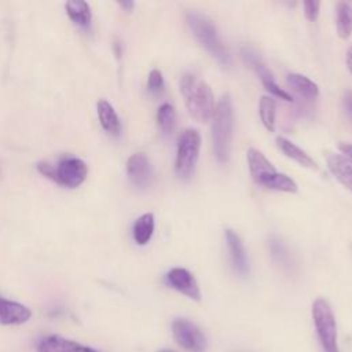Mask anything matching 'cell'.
Segmentation results:
<instances>
[{
  "label": "cell",
  "mask_w": 352,
  "mask_h": 352,
  "mask_svg": "<svg viewBox=\"0 0 352 352\" xmlns=\"http://www.w3.org/2000/svg\"><path fill=\"white\" fill-rule=\"evenodd\" d=\"M126 175L133 186L138 188H146L153 177L148 158L142 153L132 154L126 161Z\"/></svg>",
  "instance_id": "obj_11"
},
{
  "label": "cell",
  "mask_w": 352,
  "mask_h": 352,
  "mask_svg": "<svg viewBox=\"0 0 352 352\" xmlns=\"http://www.w3.org/2000/svg\"><path fill=\"white\" fill-rule=\"evenodd\" d=\"M37 170H38L43 176H45V177H48V179H51V180L55 182V177H56L55 168L51 166L50 164H47V162H40V164H37Z\"/></svg>",
  "instance_id": "obj_27"
},
{
  "label": "cell",
  "mask_w": 352,
  "mask_h": 352,
  "mask_svg": "<svg viewBox=\"0 0 352 352\" xmlns=\"http://www.w3.org/2000/svg\"><path fill=\"white\" fill-rule=\"evenodd\" d=\"M69 18L80 28H88L92 19V11L87 1L72 0L65 4Z\"/></svg>",
  "instance_id": "obj_19"
},
{
  "label": "cell",
  "mask_w": 352,
  "mask_h": 352,
  "mask_svg": "<svg viewBox=\"0 0 352 352\" xmlns=\"http://www.w3.org/2000/svg\"><path fill=\"white\" fill-rule=\"evenodd\" d=\"M157 122L164 133H172L176 125V111L170 103H162L158 107Z\"/></svg>",
  "instance_id": "obj_23"
},
{
  "label": "cell",
  "mask_w": 352,
  "mask_h": 352,
  "mask_svg": "<svg viewBox=\"0 0 352 352\" xmlns=\"http://www.w3.org/2000/svg\"><path fill=\"white\" fill-rule=\"evenodd\" d=\"M226 241H227V246L230 250V257H231V263L232 267L235 268V271L241 275H246L249 271V264H248V257H246V252L243 248V243L239 238V235L236 232H234L232 230L227 228L226 232Z\"/></svg>",
  "instance_id": "obj_13"
},
{
  "label": "cell",
  "mask_w": 352,
  "mask_h": 352,
  "mask_svg": "<svg viewBox=\"0 0 352 352\" xmlns=\"http://www.w3.org/2000/svg\"><path fill=\"white\" fill-rule=\"evenodd\" d=\"M32 318V311L12 300H7L0 296V324L11 326V324H22Z\"/></svg>",
  "instance_id": "obj_12"
},
{
  "label": "cell",
  "mask_w": 352,
  "mask_h": 352,
  "mask_svg": "<svg viewBox=\"0 0 352 352\" xmlns=\"http://www.w3.org/2000/svg\"><path fill=\"white\" fill-rule=\"evenodd\" d=\"M344 106L346 111L352 116V92H346L344 96Z\"/></svg>",
  "instance_id": "obj_29"
},
{
  "label": "cell",
  "mask_w": 352,
  "mask_h": 352,
  "mask_svg": "<svg viewBox=\"0 0 352 352\" xmlns=\"http://www.w3.org/2000/svg\"><path fill=\"white\" fill-rule=\"evenodd\" d=\"M312 319L323 352H340L337 324L333 309L326 298L318 297L312 304Z\"/></svg>",
  "instance_id": "obj_5"
},
{
  "label": "cell",
  "mask_w": 352,
  "mask_h": 352,
  "mask_svg": "<svg viewBox=\"0 0 352 352\" xmlns=\"http://www.w3.org/2000/svg\"><path fill=\"white\" fill-rule=\"evenodd\" d=\"M154 232V214L153 213H144L140 217L136 219L133 223L132 234L133 239L138 245H146Z\"/></svg>",
  "instance_id": "obj_20"
},
{
  "label": "cell",
  "mask_w": 352,
  "mask_h": 352,
  "mask_svg": "<svg viewBox=\"0 0 352 352\" xmlns=\"http://www.w3.org/2000/svg\"><path fill=\"white\" fill-rule=\"evenodd\" d=\"M172 334L177 345L187 352H205L206 338L197 324L184 318H176L172 322Z\"/></svg>",
  "instance_id": "obj_7"
},
{
  "label": "cell",
  "mask_w": 352,
  "mask_h": 352,
  "mask_svg": "<svg viewBox=\"0 0 352 352\" xmlns=\"http://www.w3.org/2000/svg\"><path fill=\"white\" fill-rule=\"evenodd\" d=\"M241 55H242L243 60H245L246 63H249V65L253 67V70L256 72V74H257L258 78L261 80L264 88H265L270 94H272L274 96H276V98H279V99H283V100H286V102H292V100H293L292 96H290L285 89H282V88L276 84V81L274 80L272 73L268 70V67L264 65V62L260 59L258 54H257L253 48H250V47H243V48L241 50Z\"/></svg>",
  "instance_id": "obj_9"
},
{
  "label": "cell",
  "mask_w": 352,
  "mask_h": 352,
  "mask_svg": "<svg viewBox=\"0 0 352 352\" xmlns=\"http://www.w3.org/2000/svg\"><path fill=\"white\" fill-rule=\"evenodd\" d=\"M190 116L198 122H206L214 116V98L210 87L198 76L184 73L179 82Z\"/></svg>",
  "instance_id": "obj_1"
},
{
  "label": "cell",
  "mask_w": 352,
  "mask_h": 352,
  "mask_svg": "<svg viewBox=\"0 0 352 352\" xmlns=\"http://www.w3.org/2000/svg\"><path fill=\"white\" fill-rule=\"evenodd\" d=\"M287 85L301 98L304 99H316L319 95V88L318 85L309 80L308 77L298 74V73H289L287 74Z\"/></svg>",
  "instance_id": "obj_18"
},
{
  "label": "cell",
  "mask_w": 352,
  "mask_h": 352,
  "mask_svg": "<svg viewBox=\"0 0 352 352\" xmlns=\"http://www.w3.org/2000/svg\"><path fill=\"white\" fill-rule=\"evenodd\" d=\"M234 128V111L230 95L226 94L219 100L212 124V140L214 155L219 162L224 164L230 157V147Z\"/></svg>",
  "instance_id": "obj_3"
},
{
  "label": "cell",
  "mask_w": 352,
  "mask_h": 352,
  "mask_svg": "<svg viewBox=\"0 0 352 352\" xmlns=\"http://www.w3.org/2000/svg\"><path fill=\"white\" fill-rule=\"evenodd\" d=\"M96 109H98V117L102 128L107 133L117 136L121 131V122L114 107L106 99H99L96 103Z\"/></svg>",
  "instance_id": "obj_16"
},
{
  "label": "cell",
  "mask_w": 352,
  "mask_h": 352,
  "mask_svg": "<svg viewBox=\"0 0 352 352\" xmlns=\"http://www.w3.org/2000/svg\"><path fill=\"white\" fill-rule=\"evenodd\" d=\"M346 66L352 74V45L349 47V50L346 51Z\"/></svg>",
  "instance_id": "obj_30"
},
{
  "label": "cell",
  "mask_w": 352,
  "mask_h": 352,
  "mask_svg": "<svg viewBox=\"0 0 352 352\" xmlns=\"http://www.w3.org/2000/svg\"><path fill=\"white\" fill-rule=\"evenodd\" d=\"M186 21L199 44L212 54L221 65L228 66L231 63V55L217 34V29L213 22L201 12L190 11L186 14Z\"/></svg>",
  "instance_id": "obj_4"
},
{
  "label": "cell",
  "mask_w": 352,
  "mask_h": 352,
  "mask_svg": "<svg viewBox=\"0 0 352 352\" xmlns=\"http://www.w3.org/2000/svg\"><path fill=\"white\" fill-rule=\"evenodd\" d=\"M275 111H276L275 100L265 95L261 96L258 102V114L263 125L270 132L275 131Z\"/></svg>",
  "instance_id": "obj_22"
},
{
  "label": "cell",
  "mask_w": 352,
  "mask_h": 352,
  "mask_svg": "<svg viewBox=\"0 0 352 352\" xmlns=\"http://www.w3.org/2000/svg\"><path fill=\"white\" fill-rule=\"evenodd\" d=\"M248 166L256 184L282 192H297L296 182L285 173H279L274 165L265 158V155L250 147L246 153Z\"/></svg>",
  "instance_id": "obj_2"
},
{
  "label": "cell",
  "mask_w": 352,
  "mask_h": 352,
  "mask_svg": "<svg viewBox=\"0 0 352 352\" xmlns=\"http://www.w3.org/2000/svg\"><path fill=\"white\" fill-rule=\"evenodd\" d=\"M165 282L169 287L177 290L179 293L187 296L188 298L194 300V301H199L201 300V290H199V285L197 282V279L194 278V275L187 271L186 268H172L166 272L165 275Z\"/></svg>",
  "instance_id": "obj_10"
},
{
  "label": "cell",
  "mask_w": 352,
  "mask_h": 352,
  "mask_svg": "<svg viewBox=\"0 0 352 352\" xmlns=\"http://www.w3.org/2000/svg\"><path fill=\"white\" fill-rule=\"evenodd\" d=\"M327 166L336 179L352 191V160L344 154H329Z\"/></svg>",
  "instance_id": "obj_14"
},
{
  "label": "cell",
  "mask_w": 352,
  "mask_h": 352,
  "mask_svg": "<svg viewBox=\"0 0 352 352\" xmlns=\"http://www.w3.org/2000/svg\"><path fill=\"white\" fill-rule=\"evenodd\" d=\"M201 150V135L197 129H184L177 139L175 169L179 177L188 179L198 162Z\"/></svg>",
  "instance_id": "obj_6"
},
{
  "label": "cell",
  "mask_w": 352,
  "mask_h": 352,
  "mask_svg": "<svg viewBox=\"0 0 352 352\" xmlns=\"http://www.w3.org/2000/svg\"><path fill=\"white\" fill-rule=\"evenodd\" d=\"M120 6H121L122 8H125L126 11H131V10L133 8L135 3H133V1H121V3H120Z\"/></svg>",
  "instance_id": "obj_31"
},
{
  "label": "cell",
  "mask_w": 352,
  "mask_h": 352,
  "mask_svg": "<svg viewBox=\"0 0 352 352\" xmlns=\"http://www.w3.org/2000/svg\"><path fill=\"white\" fill-rule=\"evenodd\" d=\"M338 148L341 150V154H344L352 160V144L351 143H340Z\"/></svg>",
  "instance_id": "obj_28"
},
{
  "label": "cell",
  "mask_w": 352,
  "mask_h": 352,
  "mask_svg": "<svg viewBox=\"0 0 352 352\" xmlns=\"http://www.w3.org/2000/svg\"><path fill=\"white\" fill-rule=\"evenodd\" d=\"M337 32L341 38H348L352 33V3L340 1L337 4Z\"/></svg>",
  "instance_id": "obj_21"
},
{
  "label": "cell",
  "mask_w": 352,
  "mask_h": 352,
  "mask_svg": "<svg viewBox=\"0 0 352 352\" xmlns=\"http://www.w3.org/2000/svg\"><path fill=\"white\" fill-rule=\"evenodd\" d=\"M276 146L279 147V150L290 160L296 161L297 164H300L301 166L309 168V169H318L316 162L304 151L301 150L298 146H296L294 143H292L290 140H287L286 138L278 136L276 138Z\"/></svg>",
  "instance_id": "obj_17"
},
{
  "label": "cell",
  "mask_w": 352,
  "mask_h": 352,
  "mask_svg": "<svg viewBox=\"0 0 352 352\" xmlns=\"http://www.w3.org/2000/svg\"><path fill=\"white\" fill-rule=\"evenodd\" d=\"M55 182L60 186L76 188L84 183L88 176L87 164L77 157H63L55 168Z\"/></svg>",
  "instance_id": "obj_8"
},
{
  "label": "cell",
  "mask_w": 352,
  "mask_h": 352,
  "mask_svg": "<svg viewBox=\"0 0 352 352\" xmlns=\"http://www.w3.org/2000/svg\"><path fill=\"white\" fill-rule=\"evenodd\" d=\"M270 250H271L272 258L278 264H280L285 268H290L292 267L290 252L287 250V248L283 245L282 241H279L276 238H271V241H270Z\"/></svg>",
  "instance_id": "obj_24"
},
{
  "label": "cell",
  "mask_w": 352,
  "mask_h": 352,
  "mask_svg": "<svg viewBox=\"0 0 352 352\" xmlns=\"http://www.w3.org/2000/svg\"><path fill=\"white\" fill-rule=\"evenodd\" d=\"M158 352H175V351H172V349H161Z\"/></svg>",
  "instance_id": "obj_33"
},
{
  "label": "cell",
  "mask_w": 352,
  "mask_h": 352,
  "mask_svg": "<svg viewBox=\"0 0 352 352\" xmlns=\"http://www.w3.org/2000/svg\"><path fill=\"white\" fill-rule=\"evenodd\" d=\"M80 352H96V351L92 349V348H89V346H84V345H82V348L80 349Z\"/></svg>",
  "instance_id": "obj_32"
},
{
  "label": "cell",
  "mask_w": 352,
  "mask_h": 352,
  "mask_svg": "<svg viewBox=\"0 0 352 352\" xmlns=\"http://www.w3.org/2000/svg\"><path fill=\"white\" fill-rule=\"evenodd\" d=\"M304 15L308 21H315L319 15V8H320V1H304Z\"/></svg>",
  "instance_id": "obj_26"
},
{
  "label": "cell",
  "mask_w": 352,
  "mask_h": 352,
  "mask_svg": "<svg viewBox=\"0 0 352 352\" xmlns=\"http://www.w3.org/2000/svg\"><path fill=\"white\" fill-rule=\"evenodd\" d=\"M147 88L151 94H158L164 88V77L158 69H153L147 77Z\"/></svg>",
  "instance_id": "obj_25"
},
{
  "label": "cell",
  "mask_w": 352,
  "mask_h": 352,
  "mask_svg": "<svg viewBox=\"0 0 352 352\" xmlns=\"http://www.w3.org/2000/svg\"><path fill=\"white\" fill-rule=\"evenodd\" d=\"M81 344L60 336H47L37 344V352H80Z\"/></svg>",
  "instance_id": "obj_15"
}]
</instances>
